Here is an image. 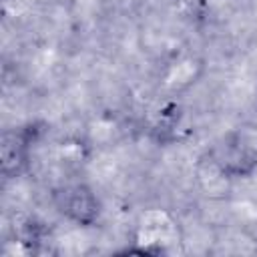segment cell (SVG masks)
<instances>
[{
    "label": "cell",
    "instance_id": "obj_2",
    "mask_svg": "<svg viewBox=\"0 0 257 257\" xmlns=\"http://www.w3.org/2000/svg\"><path fill=\"white\" fill-rule=\"evenodd\" d=\"M54 209L70 223L90 227L100 217V201L86 183H64L52 189Z\"/></svg>",
    "mask_w": 257,
    "mask_h": 257
},
{
    "label": "cell",
    "instance_id": "obj_3",
    "mask_svg": "<svg viewBox=\"0 0 257 257\" xmlns=\"http://www.w3.org/2000/svg\"><path fill=\"white\" fill-rule=\"evenodd\" d=\"M209 161L225 179L247 177L257 167V145L253 139L235 133L209 153Z\"/></svg>",
    "mask_w": 257,
    "mask_h": 257
},
{
    "label": "cell",
    "instance_id": "obj_1",
    "mask_svg": "<svg viewBox=\"0 0 257 257\" xmlns=\"http://www.w3.org/2000/svg\"><path fill=\"white\" fill-rule=\"evenodd\" d=\"M133 247L126 253H141V255H171L179 253L183 245V229L179 219L161 207L145 209L133 233Z\"/></svg>",
    "mask_w": 257,
    "mask_h": 257
},
{
    "label": "cell",
    "instance_id": "obj_5",
    "mask_svg": "<svg viewBox=\"0 0 257 257\" xmlns=\"http://www.w3.org/2000/svg\"><path fill=\"white\" fill-rule=\"evenodd\" d=\"M195 68H201V62H195L193 58L181 60L177 66H171V68H169L167 82H169L171 86H177V88L189 86V84H193L195 78H197Z\"/></svg>",
    "mask_w": 257,
    "mask_h": 257
},
{
    "label": "cell",
    "instance_id": "obj_4",
    "mask_svg": "<svg viewBox=\"0 0 257 257\" xmlns=\"http://www.w3.org/2000/svg\"><path fill=\"white\" fill-rule=\"evenodd\" d=\"M36 128L32 124L20 128H6L0 141V171L4 179H16L26 173L30 163V147L34 143Z\"/></svg>",
    "mask_w": 257,
    "mask_h": 257
}]
</instances>
